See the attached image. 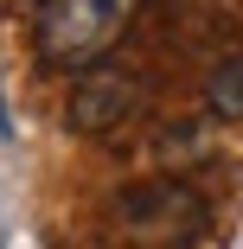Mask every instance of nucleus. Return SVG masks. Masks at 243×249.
Segmentation results:
<instances>
[{
	"label": "nucleus",
	"mask_w": 243,
	"mask_h": 249,
	"mask_svg": "<svg viewBox=\"0 0 243 249\" xmlns=\"http://www.w3.org/2000/svg\"><path fill=\"white\" fill-rule=\"evenodd\" d=\"M141 0H38L32 45L52 71H83L128 38Z\"/></svg>",
	"instance_id": "f257e3e1"
},
{
	"label": "nucleus",
	"mask_w": 243,
	"mask_h": 249,
	"mask_svg": "<svg viewBox=\"0 0 243 249\" xmlns=\"http://www.w3.org/2000/svg\"><path fill=\"white\" fill-rule=\"evenodd\" d=\"M115 230L134 249H186L205 230V192L173 179V173L134 179V185L115 192Z\"/></svg>",
	"instance_id": "f03ea898"
},
{
	"label": "nucleus",
	"mask_w": 243,
	"mask_h": 249,
	"mask_svg": "<svg viewBox=\"0 0 243 249\" xmlns=\"http://www.w3.org/2000/svg\"><path fill=\"white\" fill-rule=\"evenodd\" d=\"M141 103H148L141 77L122 71V64H109V58H96V64H83L77 83H71L64 122H71V134H83V141H103V134L128 128V122L141 115Z\"/></svg>",
	"instance_id": "7ed1b4c3"
},
{
	"label": "nucleus",
	"mask_w": 243,
	"mask_h": 249,
	"mask_svg": "<svg viewBox=\"0 0 243 249\" xmlns=\"http://www.w3.org/2000/svg\"><path fill=\"white\" fill-rule=\"evenodd\" d=\"M205 109H211L218 122H243V52H230V58L211 64V77H205Z\"/></svg>",
	"instance_id": "20e7f679"
}]
</instances>
